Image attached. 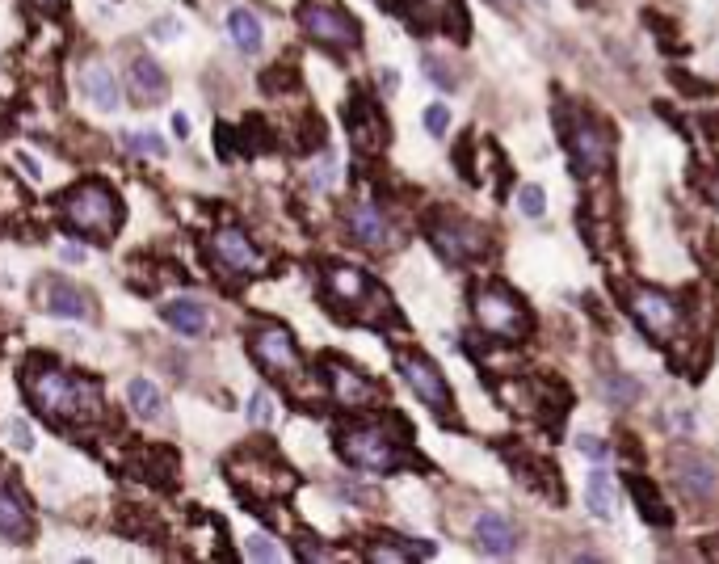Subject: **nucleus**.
I'll return each mask as SVG.
<instances>
[{"instance_id": "29", "label": "nucleus", "mask_w": 719, "mask_h": 564, "mask_svg": "<svg viewBox=\"0 0 719 564\" xmlns=\"http://www.w3.org/2000/svg\"><path fill=\"white\" fill-rule=\"evenodd\" d=\"M627 489H631V497H635V506H640V514H644L648 522H656V527H669V518H673V514L665 510V501H661V497H656V493H652V489L644 485V480H640V476H631V480H627Z\"/></svg>"}, {"instance_id": "15", "label": "nucleus", "mask_w": 719, "mask_h": 564, "mask_svg": "<svg viewBox=\"0 0 719 564\" xmlns=\"http://www.w3.org/2000/svg\"><path fill=\"white\" fill-rule=\"evenodd\" d=\"M404 5H408V22L417 30H446L455 38L467 34L463 0H404Z\"/></svg>"}, {"instance_id": "19", "label": "nucleus", "mask_w": 719, "mask_h": 564, "mask_svg": "<svg viewBox=\"0 0 719 564\" xmlns=\"http://www.w3.org/2000/svg\"><path fill=\"white\" fill-rule=\"evenodd\" d=\"M476 543H480V552L488 556H509L513 548H518V531H513V522L497 510H484L476 518Z\"/></svg>"}, {"instance_id": "36", "label": "nucleus", "mask_w": 719, "mask_h": 564, "mask_svg": "<svg viewBox=\"0 0 719 564\" xmlns=\"http://www.w3.org/2000/svg\"><path fill=\"white\" fill-rule=\"evenodd\" d=\"M312 181H316L320 190H328V186H333V181H337V156H333V152H324V156H320V165H316Z\"/></svg>"}, {"instance_id": "5", "label": "nucleus", "mask_w": 719, "mask_h": 564, "mask_svg": "<svg viewBox=\"0 0 719 564\" xmlns=\"http://www.w3.org/2000/svg\"><path fill=\"white\" fill-rule=\"evenodd\" d=\"M560 131H564V144H568V156H572V169L581 177H593V173H606L610 169V135L606 127H598L589 114H560Z\"/></svg>"}, {"instance_id": "9", "label": "nucleus", "mask_w": 719, "mask_h": 564, "mask_svg": "<svg viewBox=\"0 0 719 564\" xmlns=\"http://www.w3.org/2000/svg\"><path fill=\"white\" fill-rule=\"evenodd\" d=\"M627 312H631L635 325H640L648 337H656V341L673 337V329L682 325V308H677V299L665 295V291H652V287H631L627 291Z\"/></svg>"}, {"instance_id": "41", "label": "nucleus", "mask_w": 719, "mask_h": 564, "mask_svg": "<svg viewBox=\"0 0 719 564\" xmlns=\"http://www.w3.org/2000/svg\"><path fill=\"white\" fill-rule=\"evenodd\" d=\"M379 89H383V93H396V89H400L396 68H383V72H379Z\"/></svg>"}, {"instance_id": "2", "label": "nucleus", "mask_w": 719, "mask_h": 564, "mask_svg": "<svg viewBox=\"0 0 719 564\" xmlns=\"http://www.w3.org/2000/svg\"><path fill=\"white\" fill-rule=\"evenodd\" d=\"M337 451L341 459L349 463V468H358V472H375V476H387V472H396L408 463V451H404V442L387 430V426H349L341 430L337 438Z\"/></svg>"}, {"instance_id": "18", "label": "nucleus", "mask_w": 719, "mask_h": 564, "mask_svg": "<svg viewBox=\"0 0 719 564\" xmlns=\"http://www.w3.org/2000/svg\"><path fill=\"white\" fill-rule=\"evenodd\" d=\"M211 253L223 270H232V274H249L257 270V249H253V240L244 236L240 228H223L211 236Z\"/></svg>"}, {"instance_id": "23", "label": "nucleus", "mask_w": 719, "mask_h": 564, "mask_svg": "<svg viewBox=\"0 0 719 564\" xmlns=\"http://www.w3.org/2000/svg\"><path fill=\"white\" fill-rule=\"evenodd\" d=\"M160 312L177 333H186V337H202L211 329V312L202 308L198 299H173V304H164Z\"/></svg>"}, {"instance_id": "10", "label": "nucleus", "mask_w": 719, "mask_h": 564, "mask_svg": "<svg viewBox=\"0 0 719 564\" xmlns=\"http://www.w3.org/2000/svg\"><path fill=\"white\" fill-rule=\"evenodd\" d=\"M396 367H400V375L408 379V388L417 392L421 405H429L438 417H446L450 409H455V396H450L442 371H438L425 354H417V350H400V354H396Z\"/></svg>"}, {"instance_id": "31", "label": "nucleus", "mask_w": 719, "mask_h": 564, "mask_svg": "<svg viewBox=\"0 0 719 564\" xmlns=\"http://www.w3.org/2000/svg\"><path fill=\"white\" fill-rule=\"evenodd\" d=\"M127 139V152H135V156H169V144H164V135H156V131H127L122 135Z\"/></svg>"}, {"instance_id": "6", "label": "nucleus", "mask_w": 719, "mask_h": 564, "mask_svg": "<svg viewBox=\"0 0 719 564\" xmlns=\"http://www.w3.org/2000/svg\"><path fill=\"white\" fill-rule=\"evenodd\" d=\"M425 232H429V240H434V249L446 261H455V266H459V261H471V257L488 253V232L480 224H471V219L455 215V211L434 215L425 224Z\"/></svg>"}, {"instance_id": "3", "label": "nucleus", "mask_w": 719, "mask_h": 564, "mask_svg": "<svg viewBox=\"0 0 719 564\" xmlns=\"http://www.w3.org/2000/svg\"><path fill=\"white\" fill-rule=\"evenodd\" d=\"M59 211H64V224L80 236H114L122 224V203L110 194V186L101 181H80L76 190H68L59 198Z\"/></svg>"}, {"instance_id": "46", "label": "nucleus", "mask_w": 719, "mask_h": 564, "mask_svg": "<svg viewBox=\"0 0 719 564\" xmlns=\"http://www.w3.org/2000/svg\"><path fill=\"white\" fill-rule=\"evenodd\" d=\"M539 5H543V0H539Z\"/></svg>"}, {"instance_id": "24", "label": "nucleus", "mask_w": 719, "mask_h": 564, "mask_svg": "<svg viewBox=\"0 0 719 564\" xmlns=\"http://www.w3.org/2000/svg\"><path fill=\"white\" fill-rule=\"evenodd\" d=\"M85 93L97 110H118V85H114V72L106 64H89L85 68Z\"/></svg>"}, {"instance_id": "22", "label": "nucleus", "mask_w": 719, "mask_h": 564, "mask_svg": "<svg viewBox=\"0 0 719 564\" xmlns=\"http://www.w3.org/2000/svg\"><path fill=\"white\" fill-rule=\"evenodd\" d=\"M43 308L55 312V316H68V320H89V295L76 291L72 282H47V295H43Z\"/></svg>"}, {"instance_id": "26", "label": "nucleus", "mask_w": 719, "mask_h": 564, "mask_svg": "<svg viewBox=\"0 0 719 564\" xmlns=\"http://www.w3.org/2000/svg\"><path fill=\"white\" fill-rule=\"evenodd\" d=\"M127 405H131V409H135V417H143V421L164 417V396H160V388L152 384V379H131V388H127Z\"/></svg>"}, {"instance_id": "30", "label": "nucleus", "mask_w": 719, "mask_h": 564, "mask_svg": "<svg viewBox=\"0 0 719 564\" xmlns=\"http://www.w3.org/2000/svg\"><path fill=\"white\" fill-rule=\"evenodd\" d=\"M606 400H610V405H619V409H627V405L640 400V384H635L631 375H610L606 379Z\"/></svg>"}, {"instance_id": "39", "label": "nucleus", "mask_w": 719, "mask_h": 564, "mask_svg": "<svg viewBox=\"0 0 719 564\" xmlns=\"http://www.w3.org/2000/svg\"><path fill=\"white\" fill-rule=\"evenodd\" d=\"M5 430H9V438H13V447H22V451H30V447H34V434H30L26 421H17V417H13Z\"/></svg>"}, {"instance_id": "12", "label": "nucleus", "mask_w": 719, "mask_h": 564, "mask_svg": "<svg viewBox=\"0 0 719 564\" xmlns=\"http://www.w3.org/2000/svg\"><path fill=\"white\" fill-rule=\"evenodd\" d=\"M345 127L362 156H379L387 148V118L375 102H366V97H354V102L345 106Z\"/></svg>"}, {"instance_id": "11", "label": "nucleus", "mask_w": 719, "mask_h": 564, "mask_svg": "<svg viewBox=\"0 0 719 564\" xmlns=\"http://www.w3.org/2000/svg\"><path fill=\"white\" fill-rule=\"evenodd\" d=\"M324 295L333 299L337 308H349V316H354V320L371 325V308H366V304H375L383 291H379L362 270H354V266H333V270L324 274Z\"/></svg>"}, {"instance_id": "1", "label": "nucleus", "mask_w": 719, "mask_h": 564, "mask_svg": "<svg viewBox=\"0 0 719 564\" xmlns=\"http://www.w3.org/2000/svg\"><path fill=\"white\" fill-rule=\"evenodd\" d=\"M26 392L34 400V409L55 426H80L101 413V388L97 379L72 375L55 362H30L26 367Z\"/></svg>"}, {"instance_id": "4", "label": "nucleus", "mask_w": 719, "mask_h": 564, "mask_svg": "<svg viewBox=\"0 0 719 564\" xmlns=\"http://www.w3.org/2000/svg\"><path fill=\"white\" fill-rule=\"evenodd\" d=\"M471 304H476V320H480V329L488 337L522 341L530 333V308L505 287H480Z\"/></svg>"}, {"instance_id": "44", "label": "nucleus", "mask_w": 719, "mask_h": 564, "mask_svg": "<svg viewBox=\"0 0 719 564\" xmlns=\"http://www.w3.org/2000/svg\"><path fill=\"white\" fill-rule=\"evenodd\" d=\"M64 261H72V266H80V261H85V249H76V245H68V249H64Z\"/></svg>"}, {"instance_id": "37", "label": "nucleus", "mask_w": 719, "mask_h": 564, "mask_svg": "<svg viewBox=\"0 0 719 564\" xmlns=\"http://www.w3.org/2000/svg\"><path fill=\"white\" fill-rule=\"evenodd\" d=\"M425 127H429V135H446L450 131V106H429L425 110Z\"/></svg>"}, {"instance_id": "34", "label": "nucleus", "mask_w": 719, "mask_h": 564, "mask_svg": "<svg viewBox=\"0 0 719 564\" xmlns=\"http://www.w3.org/2000/svg\"><path fill=\"white\" fill-rule=\"evenodd\" d=\"M249 421H253V426H270V421H274V396H270V392H253V400H249Z\"/></svg>"}, {"instance_id": "13", "label": "nucleus", "mask_w": 719, "mask_h": 564, "mask_svg": "<svg viewBox=\"0 0 719 564\" xmlns=\"http://www.w3.org/2000/svg\"><path fill=\"white\" fill-rule=\"evenodd\" d=\"M324 379H328V392H333V400L341 409H366V405H375L379 400V388L366 379L362 371H354L349 362H337V358H328L324 362Z\"/></svg>"}, {"instance_id": "27", "label": "nucleus", "mask_w": 719, "mask_h": 564, "mask_svg": "<svg viewBox=\"0 0 719 564\" xmlns=\"http://www.w3.org/2000/svg\"><path fill=\"white\" fill-rule=\"evenodd\" d=\"M228 34H232V43L244 51V55H257L261 51V22L249 13V9H236V13H228Z\"/></svg>"}, {"instance_id": "17", "label": "nucleus", "mask_w": 719, "mask_h": 564, "mask_svg": "<svg viewBox=\"0 0 719 564\" xmlns=\"http://www.w3.org/2000/svg\"><path fill=\"white\" fill-rule=\"evenodd\" d=\"M345 228L362 249H387L392 245V224H387L375 203H354L349 207L345 211Z\"/></svg>"}, {"instance_id": "38", "label": "nucleus", "mask_w": 719, "mask_h": 564, "mask_svg": "<svg viewBox=\"0 0 719 564\" xmlns=\"http://www.w3.org/2000/svg\"><path fill=\"white\" fill-rule=\"evenodd\" d=\"M577 447H581V455H589V459H598V463H602V459L610 455V447H606V442H602L598 434H581V438H577Z\"/></svg>"}, {"instance_id": "16", "label": "nucleus", "mask_w": 719, "mask_h": 564, "mask_svg": "<svg viewBox=\"0 0 719 564\" xmlns=\"http://www.w3.org/2000/svg\"><path fill=\"white\" fill-rule=\"evenodd\" d=\"M673 472H677V485H682V493L694 497V501H707L719 489V468L707 455H698V451H677L673 455Z\"/></svg>"}, {"instance_id": "40", "label": "nucleus", "mask_w": 719, "mask_h": 564, "mask_svg": "<svg viewBox=\"0 0 719 564\" xmlns=\"http://www.w3.org/2000/svg\"><path fill=\"white\" fill-rule=\"evenodd\" d=\"M152 34L160 38V43H164V38H177V34H181V22H177V17H160V22L152 26Z\"/></svg>"}, {"instance_id": "20", "label": "nucleus", "mask_w": 719, "mask_h": 564, "mask_svg": "<svg viewBox=\"0 0 719 564\" xmlns=\"http://www.w3.org/2000/svg\"><path fill=\"white\" fill-rule=\"evenodd\" d=\"M127 85H131V97H135L139 106H156L160 97L169 93V80H164V72L156 68V59H148V55H135V59H131Z\"/></svg>"}, {"instance_id": "33", "label": "nucleus", "mask_w": 719, "mask_h": 564, "mask_svg": "<svg viewBox=\"0 0 719 564\" xmlns=\"http://www.w3.org/2000/svg\"><path fill=\"white\" fill-rule=\"evenodd\" d=\"M518 207H522V215H526V219H539V215L547 211V194H543V186H534V181H526V186L518 190Z\"/></svg>"}, {"instance_id": "8", "label": "nucleus", "mask_w": 719, "mask_h": 564, "mask_svg": "<svg viewBox=\"0 0 719 564\" xmlns=\"http://www.w3.org/2000/svg\"><path fill=\"white\" fill-rule=\"evenodd\" d=\"M249 350H253V358H257L274 379H299V375H303V362H299L295 337L286 333L282 325H274V320H265V325L253 329Z\"/></svg>"}, {"instance_id": "21", "label": "nucleus", "mask_w": 719, "mask_h": 564, "mask_svg": "<svg viewBox=\"0 0 719 564\" xmlns=\"http://www.w3.org/2000/svg\"><path fill=\"white\" fill-rule=\"evenodd\" d=\"M0 535L13 539V543H26L34 535L26 501H22V493L9 485V480H0Z\"/></svg>"}, {"instance_id": "25", "label": "nucleus", "mask_w": 719, "mask_h": 564, "mask_svg": "<svg viewBox=\"0 0 719 564\" xmlns=\"http://www.w3.org/2000/svg\"><path fill=\"white\" fill-rule=\"evenodd\" d=\"M131 468L139 472V480H152V485H173V476H177L173 455H169V451H160V447L139 451V455L131 459Z\"/></svg>"}, {"instance_id": "42", "label": "nucleus", "mask_w": 719, "mask_h": 564, "mask_svg": "<svg viewBox=\"0 0 719 564\" xmlns=\"http://www.w3.org/2000/svg\"><path fill=\"white\" fill-rule=\"evenodd\" d=\"M22 169H30V177H43V165H38L30 152H22Z\"/></svg>"}, {"instance_id": "14", "label": "nucleus", "mask_w": 719, "mask_h": 564, "mask_svg": "<svg viewBox=\"0 0 719 564\" xmlns=\"http://www.w3.org/2000/svg\"><path fill=\"white\" fill-rule=\"evenodd\" d=\"M244 463H249V476H244V472H232L236 489H240L244 497L270 501V497H282V493H291V489H295V476L286 472V468H278V463H270V468H265V459H261V455H244Z\"/></svg>"}, {"instance_id": "32", "label": "nucleus", "mask_w": 719, "mask_h": 564, "mask_svg": "<svg viewBox=\"0 0 719 564\" xmlns=\"http://www.w3.org/2000/svg\"><path fill=\"white\" fill-rule=\"evenodd\" d=\"M421 64H425V72H429V80H434V85H438V89H459V72H455V68H450V64H446V59H442V55H434V51H425V59H421Z\"/></svg>"}, {"instance_id": "43", "label": "nucleus", "mask_w": 719, "mask_h": 564, "mask_svg": "<svg viewBox=\"0 0 719 564\" xmlns=\"http://www.w3.org/2000/svg\"><path fill=\"white\" fill-rule=\"evenodd\" d=\"M34 9H43V13H55V9H64V0H30Z\"/></svg>"}, {"instance_id": "35", "label": "nucleus", "mask_w": 719, "mask_h": 564, "mask_svg": "<svg viewBox=\"0 0 719 564\" xmlns=\"http://www.w3.org/2000/svg\"><path fill=\"white\" fill-rule=\"evenodd\" d=\"M244 556H249V560H278L282 552L274 548V539H270V535H253L249 543H244Z\"/></svg>"}, {"instance_id": "7", "label": "nucleus", "mask_w": 719, "mask_h": 564, "mask_svg": "<svg viewBox=\"0 0 719 564\" xmlns=\"http://www.w3.org/2000/svg\"><path fill=\"white\" fill-rule=\"evenodd\" d=\"M299 22H303V30H307V38H312V43L333 47V51H354L358 38H362V30H358L354 17H349L345 9H337V5H324V0L303 5Z\"/></svg>"}, {"instance_id": "45", "label": "nucleus", "mask_w": 719, "mask_h": 564, "mask_svg": "<svg viewBox=\"0 0 719 564\" xmlns=\"http://www.w3.org/2000/svg\"><path fill=\"white\" fill-rule=\"evenodd\" d=\"M492 9H501V13H505V9H509V5H505V0H492Z\"/></svg>"}, {"instance_id": "28", "label": "nucleus", "mask_w": 719, "mask_h": 564, "mask_svg": "<svg viewBox=\"0 0 719 564\" xmlns=\"http://www.w3.org/2000/svg\"><path fill=\"white\" fill-rule=\"evenodd\" d=\"M585 506H589V514L593 518H614V489H610V472H589V480H585Z\"/></svg>"}]
</instances>
